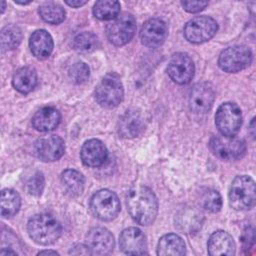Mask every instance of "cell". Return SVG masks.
<instances>
[{
	"label": "cell",
	"mask_w": 256,
	"mask_h": 256,
	"mask_svg": "<svg viewBox=\"0 0 256 256\" xmlns=\"http://www.w3.org/2000/svg\"><path fill=\"white\" fill-rule=\"evenodd\" d=\"M126 205L130 216L140 225L151 224L157 216V198L146 186H135L130 189L126 197Z\"/></svg>",
	"instance_id": "cell-1"
},
{
	"label": "cell",
	"mask_w": 256,
	"mask_h": 256,
	"mask_svg": "<svg viewBox=\"0 0 256 256\" xmlns=\"http://www.w3.org/2000/svg\"><path fill=\"white\" fill-rule=\"evenodd\" d=\"M27 229L30 238L41 245L53 244L62 232L59 221L47 213L32 216L28 221Z\"/></svg>",
	"instance_id": "cell-2"
},
{
	"label": "cell",
	"mask_w": 256,
	"mask_h": 256,
	"mask_svg": "<svg viewBox=\"0 0 256 256\" xmlns=\"http://www.w3.org/2000/svg\"><path fill=\"white\" fill-rule=\"evenodd\" d=\"M255 182L247 175L237 176L230 187L229 203L235 210H249L255 205Z\"/></svg>",
	"instance_id": "cell-3"
},
{
	"label": "cell",
	"mask_w": 256,
	"mask_h": 256,
	"mask_svg": "<svg viewBox=\"0 0 256 256\" xmlns=\"http://www.w3.org/2000/svg\"><path fill=\"white\" fill-rule=\"evenodd\" d=\"M124 90L120 77L115 73L107 74L95 89V98L98 104L105 108H113L120 104Z\"/></svg>",
	"instance_id": "cell-4"
},
{
	"label": "cell",
	"mask_w": 256,
	"mask_h": 256,
	"mask_svg": "<svg viewBox=\"0 0 256 256\" xmlns=\"http://www.w3.org/2000/svg\"><path fill=\"white\" fill-rule=\"evenodd\" d=\"M135 31L136 21L129 13L119 14L106 27V35L109 41L116 46H122L128 43L133 38Z\"/></svg>",
	"instance_id": "cell-5"
},
{
	"label": "cell",
	"mask_w": 256,
	"mask_h": 256,
	"mask_svg": "<svg viewBox=\"0 0 256 256\" xmlns=\"http://www.w3.org/2000/svg\"><path fill=\"white\" fill-rule=\"evenodd\" d=\"M90 208L97 218L103 221H110L118 215L120 201L114 192L108 189H102L92 196Z\"/></svg>",
	"instance_id": "cell-6"
},
{
	"label": "cell",
	"mask_w": 256,
	"mask_h": 256,
	"mask_svg": "<svg viewBox=\"0 0 256 256\" xmlns=\"http://www.w3.org/2000/svg\"><path fill=\"white\" fill-rule=\"evenodd\" d=\"M251 50L244 45L231 46L221 52L218 64L220 68L228 73L239 72L251 64Z\"/></svg>",
	"instance_id": "cell-7"
},
{
	"label": "cell",
	"mask_w": 256,
	"mask_h": 256,
	"mask_svg": "<svg viewBox=\"0 0 256 256\" xmlns=\"http://www.w3.org/2000/svg\"><path fill=\"white\" fill-rule=\"evenodd\" d=\"M215 123L224 136H235L242 124V113L238 105L231 102L223 103L215 115Z\"/></svg>",
	"instance_id": "cell-8"
},
{
	"label": "cell",
	"mask_w": 256,
	"mask_h": 256,
	"mask_svg": "<svg viewBox=\"0 0 256 256\" xmlns=\"http://www.w3.org/2000/svg\"><path fill=\"white\" fill-rule=\"evenodd\" d=\"M212 152L222 160H236L246 152L244 140L234 136H214L210 140Z\"/></svg>",
	"instance_id": "cell-9"
},
{
	"label": "cell",
	"mask_w": 256,
	"mask_h": 256,
	"mask_svg": "<svg viewBox=\"0 0 256 256\" xmlns=\"http://www.w3.org/2000/svg\"><path fill=\"white\" fill-rule=\"evenodd\" d=\"M216 21L209 16H198L188 21L184 27V35L191 43H203L210 40L217 32Z\"/></svg>",
	"instance_id": "cell-10"
},
{
	"label": "cell",
	"mask_w": 256,
	"mask_h": 256,
	"mask_svg": "<svg viewBox=\"0 0 256 256\" xmlns=\"http://www.w3.org/2000/svg\"><path fill=\"white\" fill-rule=\"evenodd\" d=\"M65 152L64 141L56 135H48L39 138L34 144V154L44 162L56 161Z\"/></svg>",
	"instance_id": "cell-11"
},
{
	"label": "cell",
	"mask_w": 256,
	"mask_h": 256,
	"mask_svg": "<svg viewBox=\"0 0 256 256\" xmlns=\"http://www.w3.org/2000/svg\"><path fill=\"white\" fill-rule=\"evenodd\" d=\"M194 63L186 53H177L169 61L168 75L178 84L189 83L194 76Z\"/></svg>",
	"instance_id": "cell-12"
},
{
	"label": "cell",
	"mask_w": 256,
	"mask_h": 256,
	"mask_svg": "<svg viewBox=\"0 0 256 256\" xmlns=\"http://www.w3.org/2000/svg\"><path fill=\"white\" fill-rule=\"evenodd\" d=\"M120 248L128 255L147 254V241L144 233L136 228L130 227L122 231L120 235Z\"/></svg>",
	"instance_id": "cell-13"
},
{
	"label": "cell",
	"mask_w": 256,
	"mask_h": 256,
	"mask_svg": "<svg viewBox=\"0 0 256 256\" xmlns=\"http://www.w3.org/2000/svg\"><path fill=\"white\" fill-rule=\"evenodd\" d=\"M167 33L168 29L165 22L158 18H152L146 21L142 26L140 38L145 46L156 48L163 44Z\"/></svg>",
	"instance_id": "cell-14"
},
{
	"label": "cell",
	"mask_w": 256,
	"mask_h": 256,
	"mask_svg": "<svg viewBox=\"0 0 256 256\" xmlns=\"http://www.w3.org/2000/svg\"><path fill=\"white\" fill-rule=\"evenodd\" d=\"M215 92L211 84L198 83L191 90L189 105L194 113H205L210 110L214 102Z\"/></svg>",
	"instance_id": "cell-15"
},
{
	"label": "cell",
	"mask_w": 256,
	"mask_h": 256,
	"mask_svg": "<svg viewBox=\"0 0 256 256\" xmlns=\"http://www.w3.org/2000/svg\"><path fill=\"white\" fill-rule=\"evenodd\" d=\"M86 245L92 254L104 255L110 253L114 248L113 235L103 227H94L86 235Z\"/></svg>",
	"instance_id": "cell-16"
},
{
	"label": "cell",
	"mask_w": 256,
	"mask_h": 256,
	"mask_svg": "<svg viewBox=\"0 0 256 256\" xmlns=\"http://www.w3.org/2000/svg\"><path fill=\"white\" fill-rule=\"evenodd\" d=\"M145 123L141 112L137 109H128L118 122V133L122 138H134L144 129Z\"/></svg>",
	"instance_id": "cell-17"
},
{
	"label": "cell",
	"mask_w": 256,
	"mask_h": 256,
	"mask_svg": "<svg viewBox=\"0 0 256 256\" xmlns=\"http://www.w3.org/2000/svg\"><path fill=\"white\" fill-rule=\"evenodd\" d=\"M82 162L89 167L102 166L108 157V152L102 141L90 139L86 141L80 152Z\"/></svg>",
	"instance_id": "cell-18"
},
{
	"label": "cell",
	"mask_w": 256,
	"mask_h": 256,
	"mask_svg": "<svg viewBox=\"0 0 256 256\" xmlns=\"http://www.w3.org/2000/svg\"><path fill=\"white\" fill-rule=\"evenodd\" d=\"M203 213L196 207H184L175 215V226L183 233L197 232L203 223Z\"/></svg>",
	"instance_id": "cell-19"
},
{
	"label": "cell",
	"mask_w": 256,
	"mask_h": 256,
	"mask_svg": "<svg viewBox=\"0 0 256 256\" xmlns=\"http://www.w3.org/2000/svg\"><path fill=\"white\" fill-rule=\"evenodd\" d=\"M235 242L232 236L222 230L214 232L208 240V253L212 256L234 255Z\"/></svg>",
	"instance_id": "cell-20"
},
{
	"label": "cell",
	"mask_w": 256,
	"mask_h": 256,
	"mask_svg": "<svg viewBox=\"0 0 256 256\" xmlns=\"http://www.w3.org/2000/svg\"><path fill=\"white\" fill-rule=\"evenodd\" d=\"M60 113L53 107H43L38 110L33 118L32 124L34 128L41 132H48L54 130L60 123Z\"/></svg>",
	"instance_id": "cell-21"
},
{
	"label": "cell",
	"mask_w": 256,
	"mask_h": 256,
	"mask_svg": "<svg viewBox=\"0 0 256 256\" xmlns=\"http://www.w3.org/2000/svg\"><path fill=\"white\" fill-rule=\"evenodd\" d=\"M29 46L36 58L45 59L50 56L53 50V40L46 30H36L30 37Z\"/></svg>",
	"instance_id": "cell-22"
},
{
	"label": "cell",
	"mask_w": 256,
	"mask_h": 256,
	"mask_svg": "<svg viewBox=\"0 0 256 256\" xmlns=\"http://www.w3.org/2000/svg\"><path fill=\"white\" fill-rule=\"evenodd\" d=\"M186 252L185 243L182 238L176 234H166L158 242L157 254L161 256L172 255L181 256Z\"/></svg>",
	"instance_id": "cell-23"
},
{
	"label": "cell",
	"mask_w": 256,
	"mask_h": 256,
	"mask_svg": "<svg viewBox=\"0 0 256 256\" xmlns=\"http://www.w3.org/2000/svg\"><path fill=\"white\" fill-rule=\"evenodd\" d=\"M61 184L65 193L71 197H77L81 195L84 189V177L83 175L74 169H67L61 174Z\"/></svg>",
	"instance_id": "cell-24"
},
{
	"label": "cell",
	"mask_w": 256,
	"mask_h": 256,
	"mask_svg": "<svg viewBox=\"0 0 256 256\" xmlns=\"http://www.w3.org/2000/svg\"><path fill=\"white\" fill-rule=\"evenodd\" d=\"M12 84L20 93L27 94L31 92L37 84L36 71L31 67L20 68L13 76Z\"/></svg>",
	"instance_id": "cell-25"
},
{
	"label": "cell",
	"mask_w": 256,
	"mask_h": 256,
	"mask_svg": "<svg viewBox=\"0 0 256 256\" xmlns=\"http://www.w3.org/2000/svg\"><path fill=\"white\" fill-rule=\"evenodd\" d=\"M1 216L10 218L14 216L20 208V196L13 189H3L1 192Z\"/></svg>",
	"instance_id": "cell-26"
},
{
	"label": "cell",
	"mask_w": 256,
	"mask_h": 256,
	"mask_svg": "<svg viewBox=\"0 0 256 256\" xmlns=\"http://www.w3.org/2000/svg\"><path fill=\"white\" fill-rule=\"evenodd\" d=\"M22 40V32L16 25L10 24L1 30L0 41L2 51L15 49Z\"/></svg>",
	"instance_id": "cell-27"
},
{
	"label": "cell",
	"mask_w": 256,
	"mask_h": 256,
	"mask_svg": "<svg viewBox=\"0 0 256 256\" xmlns=\"http://www.w3.org/2000/svg\"><path fill=\"white\" fill-rule=\"evenodd\" d=\"M120 3L118 1L101 0L93 7V14L100 20H113L119 15Z\"/></svg>",
	"instance_id": "cell-28"
},
{
	"label": "cell",
	"mask_w": 256,
	"mask_h": 256,
	"mask_svg": "<svg viewBox=\"0 0 256 256\" xmlns=\"http://www.w3.org/2000/svg\"><path fill=\"white\" fill-rule=\"evenodd\" d=\"M41 18L51 24H59L65 19V10L59 4L45 3L39 7Z\"/></svg>",
	"instance_id": "cell-29"
},
{
	"label": "cell",
	"mask_w": 256,
	"mask_h": 256,
	"mask_svg": "<svg viewBox=\"0 0 256 256\" xmlns=\"http://www.w3.org/2000/svg\"><path fill=\"white\" fill-rule=\"evenodd\" d=\"M73 47L77 52L80 53L93 52L98 47V38L91 32L80 33L74 38Z\"/></svg>",
	"instance_id": "cell-30"
},
{
	"label": "cell",
	"mask_w": 256,
	"mask_h": 256,
	"mask_svg": "<svg viewBox=\"0 0 256 256\" xmlns=\"http://www.w3.org/2000/svg\"><path fill=\"white\" fill-rule=\"evenodd\" d=\"M202 203L206 210L210 212H218L222 207V198L218 191L208 189L202 197Z\"/></svg>",
	"instance_id": "cell-31"
},
{
	"label": "cell",
	"mask_w": 256,
	"mask_h": 256,
	"mask_svg": "<svg viewBox=\"0 0 256 256\" xmlns=\"http://www.w3.org/2000/svg\"><path fill=\"white\" fill-rule=\"evenodd\" d=\"M90 70L84 62H76L69 69V77L76 84H82L89 78Z\"/></svg>",
	"instance_id": "cell-32"
},
{
	"label": "cell",
	"mask_w": 256,
	"mask_h": 256,
	"mask_svg": "<svg viewBox=\"0 0 256 256\" xmlns=\"http://www.w3.org/2000/svg\"><path fill=\"white\" fill-rule=\"evenodd\" d=\"M26 190L29 194L34 196L41 195L44 188V177L41 172L35 171L26 181Z\"/></svg>",
	"instance_id": "cell-33"
},
{
	"label": "cell",
	"mask_w": 256,
	"mask_h": 256,
	"mask_svg": "<svg viewBox=\"0 0 256 256\" xmlns=\"http://www.w3.org/2000/svg\"><path fill=\"white\" fill-rule=\"evenodd\" d=\"M181 5L183 8L190 12V13H196L201 10H203L207 5L208 2H203V1H182Z\"/></svg>",
	"instance_id": "cell-34"
},
{
	"label": "cell",
	"mask_w": 256,
	"mask_h": 256,
	"mask_svg": "<svg viewBox=\"0 0 256 256\" xmlns=\"http://www.w3.org/2000/svg\"><path fill=\"white\" fill-rule=\"evenodd\" d=\"M70 254H74V255H88V254H92L91 250L88 248L87 245H77L74 248H72L70 250Z\"/></svg>",
	"instance_id": "cell-35"
},
{
	"label": "cell",
	"mask_w": 256,
	"mask_h": 256,
	"mask_svg": "<svg viewBox=\"0 0 256 256\" xmlns=\"http://www.w3.org/2000/svg\"><path fill=\"white\" fill-rule=\"evenodd\" d=\"M65 3L71 7H80L86 4V1L84 0H66Z\"/></svg>",
	"instance_id": "cell-36"
},
{
	"label": "cell",
	"mask_w": 256,
	"mask_h": 256,
	"mask_svg": "<svg viewBox=\"0 0 256 256\" xmlns=\"http://www.w3.org/2000/svg\"><path fill=\"white\" fill-rule=\"evenodd\" d=\"M49 255V254H52V255H58V253L56 251H51V250H45V251H41L38 253V255Z\"/></svg>",
	"instance_id": "cell-37"
},
{
	"label": "cell",
	"mask_w": 256,
	"mask_h": 256,
	"mask_svg": "<svg viewBox=\"0 0 256 256\" xmlns=\"http://www.w3.org/2000/svg\"><path fill=\"white\" fill-rule=\"evenodd\" d=\"M31 1H24V2H18V1H15V3L17 4H22V5H25V4H29Z\"/></svg>",
	"instance_id": "cell-38"
},
{
	"label": "cell",
	"mask_w": 256,
	"mask_h": 256,
	"mask_svg": "<svg viewBox=\"0 0 256 256\" xmlns=\"http://www.w3.org/2000/svg\"><path fill=\"white\" fill-rule=\"evenodd\" d=\"M5 5H6V3H5V2H2V8H1V12H2V13L4 12V9H5Z\"/></svg>",
	"instance_id": "cell-39"
}]
</instances>
